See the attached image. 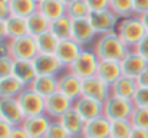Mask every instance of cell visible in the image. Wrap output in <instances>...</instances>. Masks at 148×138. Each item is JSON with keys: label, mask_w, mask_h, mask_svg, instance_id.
<instances>
[{"label": "cell", "mask_w": 148, "mask_h": 138, "mask_svg": "<svg viewBox=\"0 0 148 138\" xmlns=\"http://www.w3.org/2000/svg\"><path fill=\"white\" fill-rule=\"evenodd\" d=\"M92 50L97 53L99 60H116V62H121L130 53L131 49L119 39L116 32H114V33L98 36L97 41L94 42Z\"/></svg>", "instance_id": "6da1fadb"}, {"label": "cell", "mask_w": 148, "mask_h": 138, "mask_svg": "<svg viewBox=\"0 0 148 138\" xmlns=\"http://www.w3.org/2000/svg\"><path fill=\"white\" fill-rule=\"evenodd\" d=\"M116 35L130 49H134L137 43L147 35V32H145V27H144L140 16L132 14L130 17L119 19L118 27H116Z\"/></svg>", "instance_id": "7a4b0ae2"}, {"label": "cell", "mask_w": 148, "mask_h": 138, "mask_svg": "<svg viewBox=\"0 0 148 138\" xmlns=\"http://www.w3.org/2000/svg\"><path fill=\"white\" fill-rule=\"evenodd\" d=\"M98 65L99 58L97 56V53L92 49H84L81 55L78 56V59L68 68V71L84 81V79L97 76Z\"/></svg>", "instance_id": "3957f363"}, {"label": "cell", "mask_w": 148, "mask_h": 138, "mask_svg": "<svg viewBox=\"0 0 148 138\" xmlns=\"http://www.w3.org/2000/svg\"><path fill=\"white\" fill-rule=\"evenodd\" d=\"M134 102L121 99L116 96H109L108 101L102 106V115L109 119L111 122L114 121H130L132 112H134Z\"/></svg>", "instance_id": "277c9868"}, {"label": "cell", "mask_w": 148, "mask_h": 138, "mask_svg": "<svg viewBox=\"0 0 148 138\" xmlns=\"http://www.w3.org/2000/svg\"><path fill=\"white\" fill-rule=\"evenodd\" d=\"M22 112L25 117H36V115H43L45 114V106H46V99L40 96L39 93L33 91L32 88H25L23 92L16 98Z\"/></svg>", "instance_id": "5b68a950"}, {"label": "cell", "mask_w": 148, "mask_h": 138, "mask_svg": "<svg viewBox=\"0 0 148 138\" xmlns=\"http://www.w3.org/2000/svg\"><path fill=\"white\" fill-rule=\"evenodd\" d=\"M9 43H10V58L13 60H33L39 55L36 39L30 35H26L14 41H9Z\"/></svg>", "instance_id": "8992f818"}, {"label": "cell", "mask_w": 148, "mask_h": 138, "mask_svg": "<svg viewBox=\"0 0 148 138\" xmlns=\"http://www.w3.org/2000/svg\"><path fill=\"white\" fill-rule=\"evenodd\" d=\"M88 20H89L92 29L95 30V33L98 36L116 32L118 22H119V19L109 9L108 10H99V12H91L89 16H88Z\"/></svg>", "instance_id": "52a82bcc"}, {"label": "cell", "mask_w": 148, "mask_h": 138, "mask_svg": "<svg viewBox=\"0 0 148 138\" xmlns=\"http://www.w3.org/2000/svg\"><path fill=\"white\" fill-rule=\"evenodd\" d=\"M82 96L89 98L98 104H105L111 96V87L102 82L99 78H88L82 81Z\"/></svg>", "instance_id": "ba28073f"}, {"label": "cell", "mask_w": 148, "mask_h": 138, "mask_svg": "<svg viewBox=\"0 0 148 138\" xmlns=\"http://www.w3.org/2000/svg\"><path fill=\"white\" fill-rule=\"evenodd\" d=\"M58 92L63 93L75 102L82 96V79L66 69L58 76Z\"/></svg>", "instance_id": "9c48e42d"}, {"label": "cell", "mask_w": 148, "mask_h": 138, "mask_svg": "<svg viewBox=\"0 0 148 138\" xmlns=\"http://www.w3.org/2000/svg\"><path fill=\"white\" fill-rule=\"evenodd\" d=\"M25 114L14 98H0V119L10 124L12 127H19L25 121Z\"/></svg>", "instance_id": "30bf717a"}, {"label": "cell", "mask_w": 148, "mask_h": 138, "mask_svg": "<svg viewBox=\"0 0 148 138\" xmlns=\"http://www.w3.org/2000/svg\"><path fill=\"white\" fill-rule=\"evenodd\" d=\"M33 66L38 76H59L65 72L63 65L55 55H38L33 60Z\"/></svg>", "instance_id": "8fae6325"}, {"label": "cell", "mask_w": 148, "mask_h": 138, "mask_svg": "<svg viewBox=\"0 0 148 138\" xmlns=\"http://www.w3.org/2000/svg\"><path fill=\"white\" fill-rule=\"evenodd\" d=\"M72 108H73V101H71L68 96H65L60 92H55L49 98H46L45 114L52 121H55V119H60V117L65 115Z\"/></svg>", "instance_id": "7c38bea8"}, {"label": "cell", "mask_w": 148, "mask_h": 138, "mask_svg": "<svg viewBox=\"0 0 148 138\" xmlns=\"http://www.w3.org/2000/svg\"><path fill=\"white\" fill-rule=\"evenodd\" d=\"M97 38H98V35L92 29L88 19L72 20V36H71L72 41H75L76 43H79L84 47V46L94 43L97 41Z\"/></svg>", "instance_id": "4fadbf2b"}, {"label": "cell", "mask_w": 148, "mask_h": 138, "mask_svg": "<svg viewBox=\"0 0 148 138\" xmlns=\"http://www.w3.org/2000/svg\"><path fill=\"white\" fill-rule=\"evenodd\" d=\"M121 63V69H122V76L127 78H132L137 79L145 69L148 68V62L141 58L137 52H134L132 49L130 50V53L119 62Z\"/></svg>", "instance_id": "5bb4252c"}, {"label": "cell", "mask_w": 148, "mask_h": 138, "mask_svg": "<svg viewBox=\"0 0 148 138\" xmlns=\"http://www.w3.org/2000/svg\"><path fill=\"white\" fill-rule=\"evenodd\" d=\"M50 124H52V119L46 114H43V115L25 118V121L20 127L26 131L29 138H45Z\"/></svg>", "instance_id": "9a60e30c"}, {"label": "cell", "mask_w": 148, "mask_h": 138, "mask_svg": "<svg viewBox=\"0 0 148 138\" xmlns=\"http://www.w3.org/2000/svg\"><path fill=\"white\" fill-rule=\"evenodd\" d=\"M84 49H85V47H82L79 43H76L75 41L68 39V41L59 42L58 49H56V52H55V56L59 59V62L63 65V68L68 69V68L78 59V56L81 55V52H82Z\"/></svg>", "instance_id": "2e32d148"}, {"label": "cell", "mask_w": 148, "mask_h": 138, "mask_svg": "<svg viewBox=\"0 0 148 138\" xmlns=\"http://www.w3.org/2000/svg\"><path fill=\"white\" fill-rule=\"evenodd\" d=\"M102 104H98L89 98H85V96H81L79 99H76L73 102V109L79 114V117L88 122L91 119H95L102 115Z\"/></svg>", "instance_id": "e0dca14e"}, {"label": "cell", "mask_w": 148, "mask_h": 138, "mask_svg": "<svg viewBox=\"0 0 148 138\" xmlns=\"http://www.w3.org/2000/svg\"><path fill=\"white\" fill-rule=\"evenodd\" d=\"M121 76H122V69H121L119 62H116V60H99L97 78H99L102 82H105L106 85L111 87Z\"/></svg>", "instance_id": "ac0fdd59"}, {"label": "cell", "mask_w": 148, "mask_h": 138, "mask_svg": "<svg viewBox=\"0 0 148 138\" xmlns=\"http://www.w3.org/2000/svg\"><path fill=\"white\" fill-rule=\"evenodd\" d=\"M138 84L135 79L132 78H127V76H121L115 84L111 85V95L121 98V99H127V101H134V96L138 91Z\"/></svg>", "instance_id": "d6986e66"}, {"label": "cell", "mask_w": 148, "mask_h": 138, "mask_svg": "<svg viewBox=\"0 0 148 138\" xmlns=\"http://www.w3.org/2000/svg\"><path fill=\"white\" fill-rule=\"evenodd\" d=\"M111 134V121L101 115L95 119L85 122L84 137L82 138H109Z\"/></svg>", "instance_id": "ffe728a7"}, {"label": "cell", "mask_w": 148, "mask_h": 138, "mask_svg": "<svg viewBox=\"0 0 148 138\" xmlns=\"http://www.w3.org/2000/svg\"><path fill=\"white\" fill-rule=\"evenodd\" d=\"M60 124L72 138H82L84 137V128H85V121L79 117V114L72 108L68 111L65 115L60 117Z\"/></svg>", "instance_id": "44dd1931"}, {"label": "cell", "mask_w": 148, "mask_h": 138, "mask_svg": "<svg viewBox=\"0 0 148 138\" xmlns=\"http://www.w3.org/2000/svg\"><path fill=\"white\" fill-rule=\"evenodd\" d=\"M13 76L20 81L26 88H29L36 79V71L32 60H14L13 63Z\"/></svg>", "instance_id": "7402d4cb"}, {"label": "cell", "mask_w": 148, "mask_h": 138, "mask_svg": "<svg viewBox=\"0 0 148 138\" xmlns=\"http://www.w3.org/2000/svg\"><path fill=\"white\" fill-rule=\"evenodd\" d=\"M38 12L42 13L49 22H55L66 16V4L60 0H42L39 1Z\"/></svg>", "instance_id": "603a6c76"}, {"label": "cell", "mask_w": 148, "mask_h": 138, "mask_svg": "<svg viewBox=\"0 0 148 138\" xmlns=\"http://www.w3.org/2000/svg\"><path fill=\"white\" fill-rule=\"evenodd\" d=\"M4 26H6V38L7 41H14L19 38H23L27 33V23L26 19L23 17H17V16H9L4 20Z\"/></svg>", "instance_id": "cb8c5ba5"}, {"label": "cell", "mask_w": 148, "mask_h": 138, "mask_svg": "<svg viewBox=\"0 0 148 138\" xmlns=\"http://www.w3.org/2000/svg\"><path fill=\"white\" fill-rule=\"evenodd\" d=\"M45 99L58 92V76H36L33 84L29 87Z\"/></svg>", "instance_id": "d4e9b609"}, {"label": "cell", "mask_w": 148, "mask_h": 138, "mask_svg": "<svg viewBox=\"0 0 148 138\" xmlns=\"http://www.w3.org/2000/svg\"><path fill=\"white\" fill-rule=\"evenodd\" d=\"M38 6H39L38 0H10L9 9L12 16L27 19L29 16L38 12Z\"/></svg>", "instance_id": "484cf974"}, {"label": "cell", "mask_w": 148, "mask_h": 138, "mask_svg": "<svg viewBox=\"0 0 148 138\" xmlns=\"http://www.w3.org/2000/svg\"><path fill=\"white\" fill-rule=\"evenodd\" d=\"M26 23H27V33L33 38H38V36L49 32L50 29V22L39 12L29 16L26 19Z\"/></svg>", "instance_id": "4316f807"}, {"label": "cell", "mask_w": 148, "mask_h": 138, "mask_svg": "<svg viewBox=\"0 0 148 138\" xmlns=\"http://www.w3.org/2000/svg\"><path fill=\"white\" fill-rule=\"evenodd\" d=\"M49 32L59 41H68L72 36V20L68 16H63L55 22H50Z\"/></svg>", "instance_id": "83f0119b"}, {"label": "cell", "mask_w": 148, "mask_h": 138, "mask_svg": "<svg viewBox=\"0 0 148 138\" xmlns=\"http://www.w3.org/2000/svg\"><path fill=\"white\" fill-rule=\"evenodd\" d=\"M26 87L13 75L0 81V98H17Z\"/></svg>", "instance_id": "f1b7e54d"}, {"label": "cell", "mask_w": 148, "mask_h": 138, "mask_svg": "<svg viewBox=\"0 0 148 138\" xmlns=\"http://www.w3.org/2000/svg\"><path fill=\"white\" fill-rule=\"evenodd\" d=\"M36 39V46H38V52L40 55H55L56 49H58V45H59V41L50 33V32H46Z\"/></svg>", "instance_id": "f546056e"}, {"label": "cell", "mask_w": 148, "mask_h": 138, "mask_svg": "<svg viewBox=\"0 0 148 138\" xmlns=\"http://www.w3.org/2000/svg\"><path fill=\"white\" fill-rule=\"evenodd\" d=\"M89 13H91V10L88 9V6L84 0H75V1L66 4V16L71 20L88 19Z\"/></svg>", "instance_id": "4dcf8cb0"}, {"label": "cell", "mask_w": 148, "mask_h": 138, "mask_svg": "<svg viewBox=\"0 0 148 138\" xmlns=\"http://www.w3.org/2000/svg\"><path fill=\"white\" fill-rule=\"evenodd\" d=\"M109 10L118 19L130 17L134 14L132 0H109Z\"/></svg>", "instance_id": "1f68e13d"}, {"label": "cell", "mask_w": 148, "mask_h": 138, "mask_svg": "<svg viewBox=\"0 0 148 138\" xmlns=\"http://www.w3.org/2000/svg\"><path fill=\"white\" fill-rule=\"evenodd\" d=\"M132 128L130 121H114L111 122L109 138H130Z\"/></svg>", "instance_id": "d6a6232c"}, {"label": "cell", "mask_w": 148, "mask_h": 138, "mask_svg": "<svg viewBox=\"0 0 148 138\" xmlns=\"http://www.w3.org/2000/svg\"><path fill=\"white\" fill-rule=\"evenodd\" d=\"M130 122L134 128H141L148 131V108L135 106L134 112L130 118Z\"/></svg>", "instance_id": "836d02e7"}, {"label": "cell", "mask_w": 148, "mask_h": 138, "mask_svg": "<svg viewBox=\"0 0 148 138\" xmlns=\"http://www.w3.org/2000/svg\"><path fill=\"white\" fill-rule=\"evenodd\" d=\"M45 138H71V137L66 133V130L63 128V125L60 124V121L55 119V121H52V124H50Z\"/></svg>", "instance_id": "e575fe53"}, {"label": "cell", "mask_w": 148, "mask_h": 138, "mask_svg": "<svg viewBox=\"0 0 148 138\" xmlns=\"http://www.w3.org/2000/svg\"><path fill=\"white\" fill-rule=\"evenodd\" d=\"M13 63L14 60L10 56H0V81L13 75Z\"/></svg>", "instance_id": "d590c367"}, {"label": "cell", "mask_w": 148, "mask_h": 138, "mask_svg": "<svg viewBox=\"0 0 148 138\" xmlns=\"http://www.w3.org/2000/svg\"><path fill=\"white\" fill-rule=\"evenodd\" d=\"M132 102H134L135 106L148 108V88H138Z\"/></svg>", "instance_id": "8d00e7d4"}, {"label": "cell", "mask_w": 148, "mask_h": 138, "mask_svg": "<svg viewBox=\"0 0 148 138\" xmlns=\"http://www.w3.org/2000/svg\"><path fill=\"white\" fill-rule=\"evenodd\" d=\"M91 12L99 10H108L109 9V0H84Z\"/></svg>", "instance_id": "74e56055"}, {"label": "cell", "mask_w": 148, "mask_h": 138, "mask_svg": "<svg viewBox=\"0 0 148 138\" xmlns=\"http://www.w3.org/2000/svg\"><path fill=\"white\" fill-rule=\"evenodd\" d=\"M134 52H137L141 58H144L145 60L148 62V33L137 43V46L132 49Z\"/></svg>", "instance_id": "f35d334b"}, {"label": "cell", "mask_w": 148, "mask_h": 138, "mask_svg": "<svg viewBox=\"0 0 148 138\" xmlns=\"http://www.w3.org/2000/svg\"><path fill=\"white\" fill-rule=\"evenodd\" d=\"M132 9L134 14L141 16L148 12V0H132Z\"/></svg>", "instance_id": "ab89813d"}, {"label": "cell", "mask_w": 148, "mask_h": 138, "mask_svg": "<svg viewBox=\"0 0 148 138\" xmlns=\"http://www.w3.org/2000/svg\"><path fill=\"white\" fill-rule=\"evenodd\" d=\"M12 125L4 122L3 119H0V138H9L10 133H12Z\"/></svg>", "instance_id": "60d3db41"}, {"label": "cell", "mask_w": 148, "mask_h": 138, "mask_svg": "<svg viewBox=\"0 0 148 138\" xmlns=\"http://www.w3.org/2000/svg\"><path fill=\"white\" fill-rule=\"evenodd\" d=\"M9 138H29V135H27L26 131L19 125V127H13V128H12V133H10Z\"/></svg>", "instance_id": "b9f144b4"}, {"label": "cell", "mask_w": 148, "mask_h": 138, "mask_svg": "<svg viewBox=\"0 0 148 138\" xmlns=\"http://www.w3.org/2000/svg\"><path fill=\"white\" fill-rule=\"evenodd\" d=\"M140 88H148V68L135 79Z\"/></svg>", "instance_id": "7bdbcfd3"}, {"label": "cell", "mask_w": 148, "mask_h": 138, "mask_svg": "<svg viewBox=\"0 0 148 138\" xmlns=\"http://www.w3.org/2000/svg\"><path fill=\"white\" fill-rule=\"evenodd\" d=\"M130 138H148V131L141 128H132Z\"/></svg>", "instance_id": "ee69618b"}, {"label": "cell", "mask_w": 148, "mask_h": 138, "mask_svg": "<svg viewBox=\"0 0 148 138\" xmlns=\"http://www.w3.org/2000/svg\"><path fill=\"white\" fill-rule=\"evenodd\" d=\"M0 56H10V43H9V41L0 42Z\"/></svg>", "instance_id": "f6af8a7d"}, {"label": "cell", "mask_w": 148, "mask_h": 138, "mask_svg": "<svg viewBox=\"0 0 148 138\" xmlns=\"http://www.w3.org/2000/svg\"><path fill=\"white\" fill-rule=\"evenodd\" d=\"M10 16V9L9 7H0V20H6Z\"/></svg>", "instance_id": "bcb514c9"}, {"label": "cell", "mask_w": 148, "mask_h": 138, "mask_svg": "<svg viewBox=\"0 0 148 138\" xmlns=\"http://www.w3.org/2000/svg\"><path fill=\"white\" fill-rule=\"evenodd\" d=\"M7 41L6 38V26H4V20H0V42Z\"/></svg>", "instance_id": "7dc6e473"}, {"label": "cell", "mask_w": 148, "mask_h": 138, "mask_svg": "<svg viewBox=\"0 0 148 138\" xmlns=\"http://www.w3.org/2000/svg\"><path fill=\"white\" fill-rule=\"evenodd\" d=\"M140 19H141V22H143V25H144V27H145V32L148 33V12L144 13V14H141Z\"/></svg>", "instance_id": "c3c4849f"}, {"label": "cell", "mask_w": 148, "mask_h": 138, "mask_svg": "<svg viewBox=\"0 0 148 138\" xmlns=\"http://www.w3.org/2000/svg\"><path fill=\"white\" fill-rule=\"evenodd\" d=\"M10 0H0V7H9Z\"/></svg>", "instance_id": "681fc988"}, {"label": "cell", "mask_w": 148, "mask_h": 138, "mask_svg": "<svg viewBox=\"0 0 148 138\" xmlns=\"http://www.w3.org/2000/svg\"><path fill=\"white\" fill-rule=\"evenodd\" d=\"M62 3H65V4H69V3H72V1H75V0H60Z\"/></svg>", "instance_id": "f907efd6"}, {"label": "cell", "mask_w": 148, "mask_h": 138, "mask_svg": "<svg viewBox=\"0 0 148 138\" xmlns=\"http://www.w3.org/2000/svg\"><path fill=\"white\" fill-rule=\"evenodd\" d=\"M38 1H42V0H38Z\"/></svg>", "instance_id": "816d5d0a"}, {"label": "cell", "mask_w": 148, "mask_h": 138, "mask_svg": "<svg viewBox=\"0 0 148 138\" xmlns=\"http://www.w3.org/2000/svg\"><path fill=\"white\" fill-rule=\"evenodd\" d=\"M71 138H72V137H71Z\"/></svg>", "instance_id": "f5cc1de1"}]
</instances>
